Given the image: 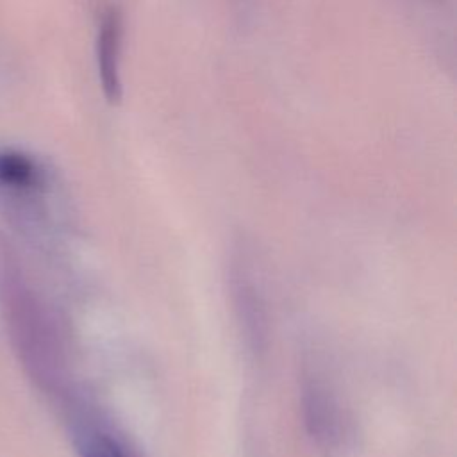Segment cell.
Instances as JSON below:
<instances>
[{
    "mask_svg": "<svg viewBox=\"0 0 457 457\" xmlns=\"http://www.w3.org/2000/svg\"><path fill=\"white\" fill-rule=\"evenodd\" d=\"M300 409L307 436L316 446L323 450L341 446L346 436L345 409L334 384L318 366H307L302 373Z\"/></svg>",
    "mask_w": 457,
    "mask_h": 457,
    "instance_id": "cell-2",
    "label": "cell"
},
{
    "mask_svg": "<svg viewBox=\"0 0 457 457\" xmlns=\"http://www.w3.org/2000/svg\"><path fill=\"white\" fill-rule=\"evenodd\" d=\"M230 284L241 328L252 348H261L266 339V307L259 275L246 253H241L230 264Z\"/></svg>",
    "mask_w": 457,
    "mask_h": 457,
    "instance_id": "cell-5",
    "label": "cell"
},
{
    "mask_svg": "<svg viewBox=\"0 0 457 457\" xmlns=\"http://www.w3.org/2000/svg\"><path fill=\"white\" fill-rule=\"evenodd\" d=\"M70 434L77 457H143L127 432L89 400L73 403Z\"/></svg>",
    "mask_w": 457,
    "mask_h": 457,
    "instance_id": "cell-3",
    "label": "cell"
},
{
    "mask_svg": "<svg viewBox=\"0 0 457 457\" xmlns=\"http://www.w3.org/2000/svg\"><path fill=\"white\" fill-rule=\"evenodd\" d=\"M437 2H439V0H437Z\"/></svg>",
    "mask_w": 457,
    "mask_h": 457,
    "instance_id": "cell-7",
    "label": "cell"
},
{
    "mask_svg": "<svg viewBox=\"0 0 457 457\" xmlns=\"http://www.w3.org/2000/svg\"><path fill=\"white\" fill-rule=\"evenodd\" d=\"M123 36H125L123 11L116 4H111L100 12L96 37H95L98 80H100L102 93L109 104H118L123 98V79H121Z\"/></svg>",
    "mask_w": 457,
    "mask_h": 457,
    "instance_id": "cell-4",
    "label": "cell"
},
{
    "mask_svg": "<svg viewBox=\"0 0 457 457\" xmlns=\"http://www.w3.org/2000/svg\"><path fill=\"white\" fill-rule=\"evenodd\" d=\"M45 184L39 162L20 150H0V187L18 193L37 191Z\"/></svg>",
    "mask_w": 457,
    "mask_h": 457,
    "instance_id": "cell-6",
    "label": "cell"
},
{
    "mask_svg": "<svg viewBox=\"0 0 457 457\" xmlns=\"http://www.w3.org/2000/svg\"><path fill=\"white\" fill-rule=\"evenodd\" d=\"M0 303L9 337L27 373L41 389L61 391L66 382L61 334L37 295L25 282L5 243H0Z\"/></svg>",
    "mask_w": 457,
    "mask_h": 457,
    "instance_id": "cell-1",
    "label": "cell"
}]
</instances>
